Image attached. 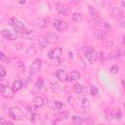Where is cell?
I'll return each mask as SVG.
<instances>
[{
  "label": "cell",
  "instance_id": "7c38bea8",
  "mask_svg": "<svg viewBox=\"0 0 125 125\" xmlns=\"http://www.w3.org/2000/svg\"><path fill=\"white\" fill-rule=\"evenodd\" d=\"M25 117L30 121V122H34L35 121V113L32 110L31 106L26 105L25 106Z\"/></svg>",
  "mask_w": 125,
  "mask_h": 125
},
{
  "label": "cell",
  "instance_id": "8d00e7d4",
  "mask_svg": "<svg viewBox=\"0 0 125 125\" xmlns=\"http://www.w3.org/2000/svg\"><path fill=\"white\" fill-rule=\"evenodd\" d=\"M0 72H1V79H3L4 77H5V75H6V70H5V68L3 67V66H1L0 67Z\"/></svg>",
  "mask_w": 125,
  "mask_h": 125
},
{
  "label": "cell",
  "instance_id": "5b68a950",
  "mask_svg": "<svg viewBox=\"0 0 125 125\" xmlns=\"http://www.w3.org/2000/svg\"><path fill=\"white\" fill-rule=\"evenodd\" d=\"M53 26L58 30V31H66L67 28H68V24L63 21H61V20H54L53 21Z\"/></svg>",
  "mask_w": 125,
  "mask_h": 125
},
{
  "label": "cell",
  "instance_id": "4dcf8cb0",
  "mask_svg": "<svg viewBox=\"0 0 125 125\" xmlns=\"http://www.w3.org/2000/svg\"><path fill=\"white\" fill-rule=\"evenodd\" d=\"M35 51H36L35 47H33V46H28V47H26V50H25L24 52H25V54H27V55H32V54L35 53Z\"/></svg>",
  "mask_w": 125,
  "mask_h": 125
},
{
  "label": "cell",
  "instance_id": "b9f144b4",
  "mask_svg": "<svg viewBox=\"0 0 125 125\" xmlns=\"http://www.w3.org/2000/svg\"><path fill=\"white\" fill-rule=\"evenodd\" d=\"M68 58H69V59H73V54H72V52H68Z\"/></svg>",
  "mask_w": 125,
  "mask_h": 125
},
{
  "label": "cell",
  "instance_id": "52a82bcc",
  "mask_svg": "<svg viewBox=\"0 0 125 125\" xmlns=\"http://www.w3.org/2000/svg\"><path fill=\"white\" fill-rule=\"evenodd\" d=\"M45 38L50 44H57L60 41V37L58 36V34H56L55 32H51V31L45 34Z\"/></svg>",
  "mask_w": 125,
  "mask_h": 125
},
{
  "label": "cell",
  "instance_id": "bcb514c9",
  "mask_svg": "<svg viewBox=\"0 0 125 125\" xmlns=\"http://www.w3.org/2000/svg\"><path fill=\"white\" fill-rule=\"evenodd\" d=\"M94 125H103V124H100V123H98V124H94Z\"/></svg>",
  "mask_w": 125,
  "mask_h": 125
},
{
  "label": "cell",
  "instance_id": "ee69618b",
  "mask_svg": "<svg viewBox=\"0 0 125 125\" xmlns=\"http://www.w3.org/2000/svg\"><path fill=\"white\" fill-rule=\"evenodd\" d=\"M6 125H13V123H12V122H10V121H7Z\"/></svg>",
  "mask_w": 125,
  "mask_h": 125
},
{
  "label": "cell",
  "instance_id": "cb8c5ba5",
  "mask_svg": "<svg viewBox=\"0 0 125 125\" xmlns=\"http://www.w3.org/2000/svg\"><path fill=\"white\" fill-rule=\"evenodd\" d=\"M73 90H74V92H75L76 94H82V93L84 92V87H83L82 84L76 83V84H74V86H73Z\"/></svg>",
  "mask_w": 125,
  "mask_h": 125
},
{
  "label": "cell",
  "instance_id": "ffe728a7",
  "mask_svg": "<svg viewBox=\"0 0 125 125\" xmlns=\"http://www.w3.org/2000/svg\"><path fill=\"white\" fill-rule=\"evenodd\" d=\"M50 84H51V88H52L53 92H55L57 94L61 93V88H60V85H59L58 80H52L50 82Z\"/></svg>",
  "mask_w": 125,
  "mask_h": 125
},
{
  "label": "cell",
  "instance_id": "f6af8a7d",
  "mask_svg": "<svg viewBox=\"0 0 125 125\" xmlns=\"http://www.w3.org/2000/svg\"><path fill=\"white\" fill-rule=\"evenodd\" d=\"M121 5H122L123 7H125V1H122V2H121Z\"/></svg>",
  "mask_w": 125,
  "mask_h": 125
},
{
  "label": "cell",
  "instance_id": "ba28073f",
  "mask_svg": "<svg viewBox=\"0 0 125 125\" xmlns=\"http://www.w3.org/2000/svg\"><path fill=\"white\" fill-rule=\"evenodd\" d=\"M1 94L5 98H12L14 96V90L13 88H10L6 85H1Z\"/></svg>",
  "mask_w": 125,
  "mask_h": 125
},
{
  "label": "cell",
  "instance_id": "d4e9b609",
  "mask_svg": "<svg viewBox=\"0 0 125 125\" xmlns=\"http://www.w3.org/2000/svg\"><path fill=\"white\" fill-rule=\"evenodd\" d=\"M15 69H16V71L19 72V73L23 72V71H24V64H23V62H18L16 63V65H15Z\"/></svg>",
  "mask_w": 125,
  "mask_h": 125
},
{
  "label": "cell",
  "instance_id": "4fadbf2b",
  "mask_svg": "<svg viewBox=\"0 0 125 125\" xmlns=\"http://www.w3.org/2000/svg\"><path fill=\"white\" fill-rule=\"evenodd\" d=\"M62 48L61 47H56L54 50L49 52V58L50 59H59L62 56Z\"/></svg>",
  "mask_w": 125,
  "mask_h": 125
},
{
  "label": "cell",
  "instance_id": "d6986e66",
  "mask_svg": "<svg viewBox=\"0 0 125 125\" xmlns=\"http://www.w3.org/2000/svg\"><path fill=\"white\" fill-rule=\"evenodd\" d=\"M79 78H80V73H79L78 71H75V70L71 71V72L68 74V76H67V80H68V81H76V80H78Z\"/></svg>",
  "mask_w": 125,
  "mask_h": 125
},
{
  "label": "cell",
  "instance_id": "8992f818",
  "mask_svg": "<svg viewBox=\"0 0 125 125\" xmlns=\"http://www.w3.org/2000/svg\"><path fill=\"white\" fill-rule=\"evenodd\" d=\"M1 34H2V36L4 38H6L8 40H16L17 37H18V35H17L16 32L12 31L10 29H7V28H3L1 30Z\"/></svg>",
  "mask_w": 125,
  "mask_h": 125
},
{
  "label": "cell",
  "instance_id": "1f68e13d",
  "mask_svg": "<svg viewBox=\"0 0 125 125\" xmlns=\"http://www.w3.org/2000/svg\"><path fill=\"white\" fill-rule=\"evenodd\" d=\"M118 24L120 27H125V15H122L118 19Z\"/></svg>",
  "mask_w": 125,
  "mask_h": 125
},
{
  "label": "cell",
  "instance_id": "2e32d148",
  "mask_svg": "<svg viewBox=\"0 0 125 125\" xmlns=\"http://www.w3.org/2000/svg\"><path fill=\"white\" fill-rule=\"evenodd\" d=\"M21 36H22L23 38L28 39V40L32 39V37H33V35H34L33 31H32L31 29H27V28H24L23 30H21Z\"/></svg>",
  "mask_w": 125,
  "mask_h": 125
},
{
  "label": "cell",
  "instance_id": "30bf717a",
  "mask_svg": "<svg viewBox=\"0 0 125 125\" xmlns=\"http://www.w3.org/2000/svg\"><path fill=\"white\" fill-rule=\"evenodd\" d=\"M87 7H88V15L90 16L91 19H93L94 21L97 20L98 18H100L99 16V12L96 8H94L93 6H91L90 4H87Z\"/></svg>",
  "mask_w": 125,
  "mask_h": 125
},
{
  "label": "cell",
  "instance_id": "83f0119b",
  "mask_svg": "<svg viewBox=\"0 0 125 125\" xmlns=\"http://www.w3.org/2000/svg\"><path fill=\"white\" fill-rule=\"evenodd\" d=\"M35 86H36V89H37V90H41V89L43 88V86H44V80H43L42 77H39V78L37 79Z\"/></svg>",
  "mask_w": 125,
  "mask_h": 125
},
{
  "label": "cell",
  "instance_id": "4316f807",
  "mask_svg": "<svg viewBox=\"0 0 125 125\" xmlns=\"http://www.w3.org/2000/svg\"><path fill=\"white\" fill-rule=\"evenodd\" d=\"M82 14L81 13H79V12H74L73 13V15H72V20L74 21H76V22H79V21H82Z\"/></svg>",
  "mask_w": 125,
  "mask_h": 125
},
{
  "label": "cell",
  "instance_id": "277c9868",
  "mask_svg": "<svg viewBox=\"0 0 125 125\" xmlns=\"http://www.w3.org/2000/svg\"><path fill=\"white\" fill-rule=\"evenodd\" d=\"M9 24L10 25H12L13 27H14V29L15 30H19V31H21V30H23L25 27H24V24L20 21V20H18L17 18H15V17H12V18H10L9 19Z\"/></svg>",
  "mask_w": 125,
  "mask_h": 125
},
{
  "label": "cell",
  "instance_id": "e0dca14e",
  "mask_svg": "<svg viewBox=\"0 0 125 125\" xmlns=\"http://www.w3.org/2000/svg\"><path fill=\"white\" fill-rule=\"evenodd\" d=\"M110 14H111L112 17H121L123 15V12H122V10L119 7L113 6L110 9Z\"/></svg>",
  "mask_w": 125,
  "mask_h": 125
},
{
  "label": "cell",
  "instance_id": "ac0fdd59",
  "mask_svg": "<svg viewBox=\"0 0 125 125\" xmlns=\"http://www.w3.org/2000/svg\"><path fill=\"white\" fill-rule=\"evenodd\" d=\"M47 43L48 41L46 40V38L44 36H39L37 39V46L40 49H45L47 47Z\"/></svg>",
  "mask_w": 125,
  "mask_h": 125
},
{
  "label": "cell",
  "instance_id": "7a4b0ae2",
  "mask_svg": "<svg viewBox=\"0 0 125 125\" xmlns=\"http://www.w3.org/2000/svg\"><path fill=\"white\" fill-rule=\"evenodd\" d=\"M8 113H9V116L12 117L15 120H21L22 117H23V114H22L21 109L20 107H18V106H12V107H10L9 110H8Z\"/></svg>",
  "mask_w": 125,
  "mask_h": 125
},
{
  "label": "cell",
  "instance_id": "f546056e",
  "mask_svg": "<svg viewBox=\"0 0 125 125\" xmlns=\"http://www.w3.org/2000/svg\"><path fill=\"white\" fill-rule=\"evenodd\" d=\"M68 115H69V113H68V111H61L59 114H58V119L59 120H62V119H66L67 117H68Z\"/></svg>",
  "mask_w": 125,
  "mask_h": 125
},
{
  "label": "cell",
  "instance_id": "7bdbcfd3",
  "mask_svg": "<svg viewBox=\"0 0 125 125\" xmlns=\"http://www.w3.org/2000/svg\"><path fill=\"white\" fill-rule=\"evenodd\" d=\"M6 121H5V119L4 118H1V125H6Z\"/></svg>",
  "mask_w": 125,
  "mask_h": 125
},
{
  "label": "cell",
  "instance_id": "3957f363",
  "mask_svg": "<svg viewBox=\"0 0 125 125\" xmlns=\"http://www.w3.org/2000/svg\"><path fill=\"white\" fill-rule=\"evenodd\" d=\"M41 65H42V60L39 59V58L35 59V60L32 62V63L30 64V66H29V74H30V75L36 74V73L40 70Z\"/></svg>",
  "mask_w": 125,
  "mask_h": 125
},
{
  "label": "cell",
  "instance_id": "d590c367",
  "mask_svg": "<svg viewBox=\"0 0 125 125\" xmlns=\"http://www.w3.org/2000/svg\"><path fill=\"white\" fill-rule=\"evenodd\" d=\"M118 69H119L118 65H117V64H113V65L110 67V72L113 73V74H116V73L118 72Z\"/></svg>",
  "mask_w": 125,
  "mask_h": 125
},
{
  "label": "cell",
  "instance_id": "d6a6232c",
  "mask_svg": "<svg viewBox=\"0 0 125 125\" xmlns=\"http://www.w3.org/2000/svg\"><path fill=\"white\" fill-rule=\"evenodd\" d=\"M120 56H122L121 52L116 49V50H114V51L109 55V58H118V57H120Z\"/></svg>",
  "mask_w": 125,
  "mask_h": 125
},
{
  "label": "cell",
  "instance_id": "7402d4cb",
  "mask_svg": "<svg viewBox=\"0 0 125 125\" xmlns=\"http://www.w3.org/2000/svg\"><path fill=\"white\" fill-rule=\"evenodd\" d=\"M33 104L36 107H41L44 105V99L42 97H35L33 100Z\"/></svg>",
  "mask_w": 125,
  "mask_h": 125
},
{
  "label": "cell",
  "instance_id": "f1b7e54d",
  "mask_svg": "<svg viewBox=\"0 0 125 125\" xmlns=\"http://www.w3.org/2000/svg\"><path fill=\"white\" fill-rule=\"evenodd\" d=\"M81 107L83 109H89V107H90V102L88 101V99L84 98L82 100V102H81Z\"/></svg>",
  "mask_w": 125,
  "mask_h": 125
},
{
  "label": "cell",
  "instance_id": "e575fe53",
  "mask_svg": "<svg viewBox=\"0 0 125 125\" xmlns=\"http://www.w3.org/2000/svg\"><path fill=\"white\" fill-rule=\"evenodd\" d=\"M54 107L56 109H62L63 107V104L62 102H60V101H55L54 102Z\"/></svg>",
  "mask_w": 125,
  "mask_h": 125
},
{
  "label": "cell",
  "instance_id": "74e56055",
  "mask_svg": "<svg viewBox=\"0 0 125 125\" xmlns=\"http://www.w3.org/2000/svg\"><path fill=\"white\" fill-rule=\"evenodd\" d=\"M30 81H31L30 77H26V78H25V82L23 83V87H26V85H27V84H28Z\"/></svg>",
  "mask_w": 125,
  "mask_h": 125
},
{
  "label": "cell",
  "instance_id": "ab89813d",
  "mask_svg": "<svg viewBox=\"0 0 125 125\" xmlns=\"http://www.w3.org/2000/svg\"><path fill=\"white\" fill-rule=\"evenodd\" d=\"M97 57H98V59L102 60V59H103V57H104V56H103V52H102V51L98 52V53H97Z\"/></svg>",
  "mask_w": 125,
  "mask_h": 125
},
{
  "label": "cell",
  "instance_id": "9a60e30c",
  "mask_svg": "<svg viewBox=\"0 0 125 125\" xmlns=\"http://www.w3.org/2000/svg\"><path fill=\"white\" fill-rule=\"evenodd\" d=\"M56 77L58 78L59 81H65L66 78H67V74L65 72L64 69H58L57 72H56Z\"/></svg>",
  "mask_w": 125,
  "mask_h": 125
},
{
  "label": "cell",
  "instance_id": "6da1fadb",
  "mask_svg": "<svg viewBox=\"0 0 125 125\" xmlns=\"http://www.w3.org/2000/svg\"><path fill=\"white\" fill-rule=\"evenodd\" d=\"M83 52L85 54V57L86 59L88 60V62L90 63H95L96 61L98 60V57H97V53L95 52V50L93 49V47L91 46H86L84 49H83Z\"/></svg>",
  "mask_w": 125,
  "mask_h": 125
},
{
  "label": "cell",
  "instance_id": "60d3db41",
  "mask_svg": "<svg viewBox=\"0 0 125 125\" xmlns=\"http://www.w3.org/2000/svg\"><path fill=\"white\" fill-rule=\"evenodd\" d=\"M0 57H1V61H2V62H3V61H5L6 57H5V55H4V53H3V52H1V55H0Z\"/></svg>",
  "mask_w": 125,
  "mask_h": 125
},
{
  "label": "cell",
  "instance_id": "484cf974",
  "mask_svg": "<svg viewBox=\"0 0 125 125\" xmlns=\"http://www.w3.org/2000/svg\"><path fill=\"white\" fill-rule=\"evenodd\" d=\"M71 120H72V122H73L74 124H76V125H81V124L83 123V121H84V119H83L82 117L78 116V115H73V116L71 117Z\"/></svg>",
  "mask_w": 125,
  "mask_h": 125
},
{
  "label": "cell",
  "instance_id": "8fae6325",
  "mask_svg": "<svg viewBox=\"0 0 125 125\" xmlns=\"http://www.w3.org/2000/svg\"><path fill=\"white\" fill-rule=\"evenodd\" d=\"M56 10L60 15H62V16H66L70 13V10H69L68 7H66L64 5H61V4L56 5Z\"/></svg>",
  "mask_w": 125,
  "mask_h": 125
},
{
  "label": "cell",
  "instance_id": "836d02e7",
  "mask_svg": "<svg viewBox=\"0 0 125 125\" xmlns=\"http://www.w3.org/2000/svg\"><path fill=\"white\" fill-rule=\"evenodd\" d=\"M90 92H91V95H92V96H97V95L99 94V89H98L96 86L92 85V86L90 87Z\"/></svg>",
  "mask_w": 125,
  "mask_h": 125
},
{
  "label": "cell",
  "instance_id": "9c48e42d",
  "mask_svg": "<svg viewBox=\"0 0 125 125\" xmlns=\"http://www.w3.org/2000/svg\"><path fill=\"white\" fill-rule=\"evenodd\" d=\"M94 37L97 39V40H101V41H104L107 38V33L103 30V29H96L94 31Z\"/></svg>",
  "mask_w": 125,
  "mask_h": 125
},
{
  "label": "cell",
  "instance_id": "f35d334b",
  "mask_svg": "<svg viewBox=\"0 0 125 125\" xmlns=\"http://www.w3.org/2000/svg\"><path fill=\"white\" fill-rule=\"evenodd\" d=\"M112 45H113V43H112L111 41H108V42H106V44H105V46H106V48H107V49L111 48V47H112Z\"/></svg>",
  "mask_w": 125,
  "mask_h": 125
},
{
  "label": "cell",
  "instance_id": "603a6c76",
  "mask_svg": "<svg viewBox=\"0 0 125 125\" xmlns=\"http://www.w3.org/2000/svg\"><path fill=\"white\" fill-rule=\"evenodd\" d=\"M111 115H112V117H113L114 119L120 120L121 117H122V111H121V109H119V108L113 109V110L111 111Z\"/></svg>",
  "mask_w": 125,
  "mask_h": 125
},
{
  "label": "cell",
  "instance_id": "44dd1931",
  "mask_svg": "<svg viewBox=\"0 0 125 125\" xmlns=\"http://www.w3.org/2000/svg\"><path fill=\"white\" fill-rule=\"evenodd\" d=\"M22 87H23V83H22L21 80H16V81H14V83H13V90H14V92H18Z\"/></svg>",
  "mask_w": 125,
  "mask_h": 125
},
{
  "label": "cell",
  "instance_id": "7dc6e473",
  "mask_svg": "<svg viewBox=\"0 0 125 125\" xmlns=\"http://www.w3.org/2000/svg\"><path fill=\"white\" fill-rule=\"evenodd\" d=\"M124 125H125V124H124Z\"/></svg>",
  "mask_w": 125,
  "mask_h": 125
},
{
  "label": "cell",
  "instance_id": "5bb4252c",
  "mask_svg": "<svg viewBox=\"0 0 125 125\" xmlns=\"http://www.w3.org/2000/svg\"><path fill=\"white\" fill-rule=\"evenodd\" d=\"M48 24V20H46L45 18H37L35 20V25L39 28H44L46 27Z\"/></svg>",
  "mask_w": 125,
  "mask_h": 125
}]
</instances>
